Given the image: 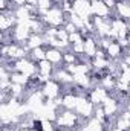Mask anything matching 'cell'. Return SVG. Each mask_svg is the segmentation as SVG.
Returning a JSON list of instances; mask_svg holds the SVG:
<instances>
[{"mask_svg": "<svg viewBox=\"0 0 130 131\" xmlns=\"http://www.w3.org/2000/svg\"><path fill=\"white\" fill-rule=\"evenodd\" d=\"M11 3H14L18 8V6H25L26 5V0H11Z\"/></svg>", "mask_w": 130, "mask_h": 131, "instance_id": "20", "label": "cell"}, {"mask_svg": "<svg viewBox=\"0 0 130 131\" xmlns=\"http://www.w3.org/2000/svg\"><path fill=\"white\" fill-rule=\"evenodd\" d=\"M94 111H95V105L89 101V98H78V104L75 107V113L84 119H90L94 117Z\"/></svg>", "mask_w": 130, "mask_h": 131, "instance_id": "1", "label": "cell"}, {"mask_svg": "<svg viewBox=\"0 0 130 131\" xmlns=\"http://www.w3.org/2000/svg\"><path fill=\"white\" fill-rule=\"evenodd\" d=\"M46 60L49 63H52L55 67L64 66V63H63V50L55 49V47H46Z\"/></svg>", "mask_w": 130, "mask_h": 131, "instance_id": "5", "label": "cell"}, {"mask_svg": "<svg viewBox=\"0 0 130 131\" xmlns=\"http://www.w3.org/2000/svg\"><path fill=\"white\" fill-rule=\"evenodd\" d=\"M109 96V92L104 89V87H101L99 84L98 85H95L90 92H89V95H87V98H89V101L94 104V105H101L104 101H106V98Z\"/></svg>", "mask_w": 130, "mask_h": 131, "instance_id": "4", "label": "cell"}, {"mask_svg": "<svg viewBox=\"0 0 130 131\" xmlns=\"http://www.w3.org/2000/svg\"><path fill=\"white\" fill-rule=\"evenodd\" d=\"M110 131H121V130H118V128H112Z\"/></svg>", "mask_w": 130, "mask_h": 131, "instance_id": "21", "label": "cell"}, {"mask_svg": "<svg viewBox=\"0 0 130 131\" xmlns=\"http://www.w3.org/2000/svg\"><path fill=\"white\" fill-rule=\"evenodd\" d=\"M63 63H64V64H77V63H80L78 55L73 53L70 49H67V50L63 52Z\"/></svg>", "mask_w": 130, "mask_h": 131, "instance_id": "14", "label": "cell"}, {"mask_svg": "<svg viewBox=\"0 0 130 131\" xmlns=\"http://www.w3.org/2000/svg\"><path fill=\"white\" fill-rule=\"evenodd\" d=\"M57 38L67 43V41H69V32L66 31L64 28H58V31H57Z\"/></svg>", "mask_w": 130, "mask_h": 131, "instance_id": "17", "label": "cell"}, {"mask_svg": "<svg viewBox=\"0 0 130 131\" xmlns=\"http://www.w3.org/2000/svg\"><path fill=\"white\" fill-rule=\"evenodd\" d=\"M37 66H38V73L40 75H54L55 66L52 63H49L48 60H43V61L37 63Z\"/></svg>", "mask_w": 130, "mask_h": 131, "instance_id": "11", "label": "cell"}, {"mask_svg": "<svg viewBox=\"0 0 130 131\" xmlns=\"http://www.w3.org/2000/svg\"><path fill=\"white\" fill-rule=\"evenodd\" d=\"M63 28H64V29H66L69 34H73V32H77V31H78V29H77V26H75L73 23H70V21H66Z\"/></svg>", "mask_w": 130, "mask_h": 131, "instance_id": "19", "label": "cell"}, {"mask_svg": "<svg viewBox=\"0 0 130 131\" xmlns=\"http://www.w3.org/2000/svg\"><path fill=\"white\" fill-rule=\"evenodd\" d=\"M106 52H107V58L109 60H121L126 50L123 49V46L118 41H112L110 46L106 49Z\"/></svg>", "mask_w": 130, "mask_h": 131, "instance_id": "7", "label": "cell"}, {"mask_svg": "<svg viewBox=\"0 0 130 131\" xmlns=\"http://www.w3.org/2000/svg\"><path fill=\"white\" fill-rule=\"evenodd\" d=\"M98 49H99V46H98L97 37H95V35H89V37L84 40V53H86L89 58H95Z\"/></svg>", "mask_w": 130, "mask_h": 131, "instance_id": "6", "label": "cell"}, {"mask_svg": "<svg viewBox=\"0 0 130 131\" xmlns=\"http://www.w3.org/2000/svg\"><path fill=\"white\" fill-rule=\"evenodd\" d=\"M127 52H129V53H130V44H129V49H127Z\"/></svg>", "mask_w": 130, "mask_h": 131, "instance_id": "23", "label": "cell"}, {"mask_svg": "<svg viewBox=\"0 0 130 131\" xmlns=\"http://www.w3.org/2000/svg\"><path fill=\"white\" fill-rule=\"evenodd\" d=\"M61 90H63V85L58 81H55V79L48 81L41 87V92H43V95H44L46 99H55L58 96H61Z\"/></svg>", "mask_w": 130, "mask_h": 131, "instance_id": "2", "label": "cell"}, {"mask_svg": "<svg viewBox=\"0 0 130 131\" xmlns=\"http://www.w3.org/2000/svg\"><path fill=\"white\" fill-rule=\"evenodd\" d=\"M127 26H129V31H130V21H127Z\"/></svg>", "mask_w": 130, "mask_h": 131, "instance_id": "22", "label": "cell"}, {"mask_svg": "<svg viewBox=\"0 0 130 131\" xmlns=\"http://www.w3.org/2000/svg\"><path fill=\"white\" fill-rule=\"evenodd\" d=\"M34 63H40L43 60H46V47L41 46V47H35L32 50H29V57Z\"/></svg>", "mask_w": 130, "mask_h": 131, "instance_id": "10", "label": "cell"}, {"mask_svg": "<svg viewBox=\"0 0 130 131\" xmlns=\"http://www.w3.org/2000/svg\"><path fill=\"white\" fill-rule=\"evenodd\" d=\"M77 104H78V96H75V95H63V107L67 108V110H75V107H77Z\"/></svg>", "mask_w": 130, "mask_h": 131, "instance_id": "13", "label": "cell"}, {"mask_svg": "<svg viewBox=\"0 0 130 131\" xmlns=\"http://www.w3.org/2000/svg\"><path fill=\"white\" fill-rule=\"evenodd\" d=\"M119 79H123V81H126V82H130V66L127 67V69H124V70L121 72Z\"/></svg>", "mask_w": 130, "mask_h": 131, "instance_id": "18", "label": "cell"}, {"mask_svg": "<svg viewBox=\"0 0 130 131\" xmlns=\"http://www.w3.org/2000/svg\"><path fill=\"white\" fill-rule=\"evenodd\" d=\"M44 43H46V40H44L43 35H40V34H32V35L29 37V40L26 41V47H28L29 50H32L35 47L44 46Z\"/></svg>", "mask_w": 130, "mask_h": 131, "instance_id": "9", "label": "cell"}, {"mask_svg": "<svg viewBox=\"0 0 130 131\" xmlns=\"http://www.w3.org/2000/svg\"><path fill=\"white\" fill-rule=\"evenodd\" d=\"M70 50H72L73 53H77L78 57L83 55V53H84V41H78V43L70 44Z\"/></svg>", "mask_w": 130, "mask_h": 131, "instance_id": "15", "label": "cell"}, {"mask_svg": "<svg viewBox=\"0 0 130 131\" xmlns=\"http://www.w3.org/2000/svg\"><path fill=\"white\" fill-rule=\"evenodd\" d=\"M54 6H55V2L54 0H38V5H37V8L38 9H43V11H49Z\"/></svg>", "mask_w": 130, "mask_h": 131, "instance_id": "16", "label": "cell"}, {"mask_svg": "<svg viewBox=\"0 0 130 131\" xmlns=\"http://www.w3.org/2000/svg\"><path fill=\"white\" fill-rule=\"evenodd\" d=\"M113 15H118V17L124 18L126 21H130V3H127L126 0L118 2L116 3V8L113 11Z\"/></svg>", "mask_w": 130, "mask_h": 131, "instance_id": "8", "label": "cell"}, {"mask_svg": "<svg viewBox=\"0 0 130 131\" xmlns=\"http://www.w3.org/2000/svg\"><path fill=\"white\" fill-rule=\"evenodd\" d=\"M11 82H15V84H22V85H28L29 82V76L22 73V72H12L11 73Z\"/></svg>", "mask_w": 130, "mask_h": 131, "instance_id": "12", "label": "cell"}, {"mask_svg": "<svg viewBox=\"0 0 130 131\" xmlns=\"http://www.w3.org/2000/svg\"><path fill=\"white\" fill-rule=\"evenodd\" d=\"M92 14H94V17H99V18L107 20L113 15V11L103 0H97V2L92 3Z\"/></svg>", "mask_w": 130, "mask_h": 131, "instance_id": "3", "label": "cell"}]
</instances>
